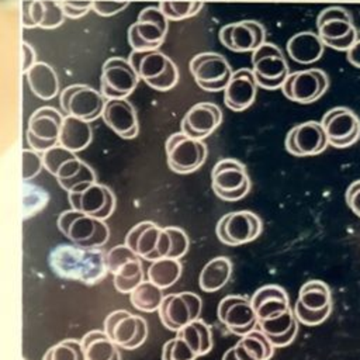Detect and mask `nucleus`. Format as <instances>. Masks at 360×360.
Here are the masks:
<instances>
[{
  "mask_svg": "<svg viewBox=\"0 0 360 360\" xmlns=\"http://www.w3.org/2000/svg\"><path fill=\"white\" fill-rule=\"evenodd\" d=\"M48 263L58 277L84 284L101 281L108 271L105 253L101 249L69 243L55 246L49 252Z\"/></svg>",
  "mask_w": 360,
  "mask_h": 360,
  "instance_id": "obj_1",
  "label": "nucleus"
},
{
  "mask_svg": "<svg viewBox=\"0 0 360 360\" xmlns=\"http://www.w3.org/2000/svg\"><path fill=\"white\" fill-rule=\"evenodd\" d=\"M44 167L58 180L59 186L70 191L79 184L97 181L94 170L75 152L62 145H56L42 153Z\"/></svg>",
  "mask_w": 360,
  "mask_h": 360,
  "instance_id": "obj_2",
  "label": "nucleus"
},
{
  "mask_svg": "<svg viewBox=\"0 0 360 360\" xmlns=\"http://www.w3.org/2000/svg\"><path fill=\"white\" fill-rule=\"evenodd\" d=\"M128 59L139 79L153 90L167 91L179 82V69L176 63L159 49L132 51Z\"/></svg>",
  "mask_w": 360,
  "mask_h": 360,
  "instance_id": "obj_3",
  "label": "nucleus"
},
{
  "mask_svg": "<svg viewBox=\"0 0 360 360\" xmlns=\"http://www.w3.org/2000/svg\"><path fill=\"white\" fill-rule=\"evenodd\" d=\"M58 228L73 245L100 248L110 238V229L103 219L76 210L63 211L58 217Z\"/></svg>",
  "mask_w": 360,
  "mask_h": 360,
  "instance_id": "obj_4",
  "label": "nucleus"
},
{
  "mask_svg": "<svg viewBox=\"0 0 360 360\" xmlns=\"http://www.w3.org/2000/svg\"><path fill=\"white\" fill-rule=\"evenodd\" d=\"M125 245L148 262L169 257L172 252V239L167 226L160 228L152 221H143L132 226L125 236Z\"/></svg>",
  "mask_w": 360,
  "mask_h": 360,
  "instance_id": "obj_5",
  "label": "nucleus"
},
{
  "mask_svg": "<svg viewBox=\"0 0 360 360\" xmlns=\"http://www.w3.org/2000/svg\"><path fill=\"white\" fill-rule=\"evenodd\" d=\"M252 72L257 86L266 90L281 89L290 75L283 51L271 42H264L252 52Z\"/></svg>",
  "mask_w": 360,
  "mask_h": 360,
  "instance_id": "obj_6",
  "label": "nucleus"
},
{
  "mask_svg": "<svg viewBox=\"0 0 360 360\" xmlns=\"http://www.w3.org/2000/svg\"><path fill=\"white\" fill-rule=\"evenodd\" d=\"M165 152L169 169L179 174H187L197 170L207 158L205 143L181 131L172 134L166 139Z\"/></svg>",
  "mask_w": 360,
  "mask_h": 360,
  "instance_id": "obj_7",
  "label": "nucleus"
},
{
  "mask_svg": "<svg viewBox=\"0 0 360 360\" xmlns=\"http://www.w3.org/2000/svg\"><path fill=\"white\" fill-rule=\"evenodd\" d=\"M211 187L217 197L225 201L243 198L250 190L246 166L236 159H221L211 172Z\"/></svg>",
  "mask_w": 360,
  "mask_h": 360,
  "instance_id": "obj_8",
  "label": "nucleus"
},
{
  "mask_svg": "<svg viewBox=\"0 0 360 360\" xmlns=\"http://www.w3.org/2000/svg\"><path fill=\"white\" fill-rule=\"evenodd\" d=\"M68 200L72 210L84 212L98 219L111 217L115 208V195L110 187L97 181L83 183L68 191Z\"/></svg>",
  "mask_w": 360,
  "mask_h": 360,
  "instance_id": "obj_9",
  "label": "nucleus"
},
{
  "mask_svg": "<svg viewBox=\"0 0 360 360\" xmlns=\"http://www.w3.org/2000/svg\"><path fill=\"white\" fill-rule=\"evenodd\" d=\"M188 69L198 87L205 91H224L233 73L226 58L217 52L194 55Z\"/></svg>",
  "mask_w": 360,
  "mask_h": 360,
  "instance_id": "obj_10",
  "label": "nucleus"
},
{
  "mask_svg": "<svg viewBox=\"0 0 360 360\" xmlns=\"http://www.w3.org/2000/svg\"><path fill=\"white\" fill-rule=\"evenodd\" d=\"M139 76L129 59L122 56L108 58L101 68L100 91L108 98H127L138 86Z\"/></svg>",
  "mask_w": 360,
  "mask_h": 360,
  "instance_id": "obj_11",
  "label": "nucleus"
},
{
  "mask_svg": "<svg viewBox=\"0 0 360 360\" xmlns=\"http://www.w3.org/2000/svg\"><path fill=\"white\" fill-rule=\"evenodd\" d=\"M63 115L53 107L37 108L28 120L27 142L31 149L41 153L59 145Z\"/></svg>",
  "mask_w": 360,
  "mask_h": 360,
  "instance_id": "obj_12",
  "label": "nucleus"
},
{
  "mask_svg": "<svg viewBox=\"0 0 360 360\" xmlns=\"http://www.w3.org/2000/svg\"><path fill=\"white\" fill-rule=\"evenodd\" d=\"M104 332L120 347L132 350L139 347L148 338V323L127 309H117L104 321Z\"/></svg>",
  "mask_w": 360,
  "mask_h": 360,
  "instance_id": "obj_13",
  "label": "nucleus"
},
{
  "mask_svg": "<svg viewBox=\"0 0 360 360\" xmlns=\"http://www.w3.org/2000/svg\"><path fill=\"white\" fill-rule=\"evenodd\" d=\"M107 98L101 91L87 84H72L62 90L59 104L66 115L77 117L86 121L97 120L104 110Z\"/></svg>",
  "mask_w": 360,
  "mask_h": 360,
  "instance_id": "obj_14",
  "label": "nucleus"
},
{
  "mask_svg": "<svg viewBox=\"0 0 360 360\" xmlns=\"http://www.w3.org/2000/svg\"><path fill=\"white\" fill-rule=\"evenodd\" d=\"M202 308V301L195 292L184 291L169 294L163 298L159 308L162 323L173 332L180 330L187 323L198 319Z\"/></svg>",
  "mask_w": 360,
  "mask_h": 360,
  "instance_id": "obj_15",
  "label": "nucleus"
},
{
  "mask_svg": "<svg viewBox=\"0 0 360 360\" xmlns=\"http://www.w3.org/2000/svg\"><path fill=\"white\" fill-rule=\"evenodd\" d=\"M328 86V75L322 69L311 68L290 73L281 86V91L291 101L308 104L322 97Z\"/></svg>",
  "mask_w": 360,
  "mask_h": 360,
  "instance_id": "obj_16",
  "label": "nucleus"
},
{
  "mask_svg": "<svg viewBox=\"0 0 360 360\" xmlns=\"http://www.w3.org/2000/svg\"><path fill=\"white\" fill-rule=\"evenodd\" d=\"M218 239L229 246L243 245L255 240L262 232V221L252 211L228 212L217 224Z\"/></svg>",
  "mask_w": 360,
  "mask_h": 360,
  "instance_id": "obj_17",
  "label": "nucleus"
},
{
  "mask_svg": "<svg viewBox=\"0 0 360 360\" xmlns=\"http://www.w3.org/2000/svg\"><path fill=\"white\" fill-rule=\"evenodd\" d=\"M218 319L233 335L243 336L257 328V316L246 295H226L217 308Z\"/></svg>",
  "mask_w": 360,
  "mask_h": 360,
  "instance_id": "obj_18",
  "label": "nucleus"
},
{
  "mask_svg": "<svg viewBox=\"0 0 360 360\" xmlns=\"http://www.w3.org/2000/svg\"><path fill=\"white\" fill-rule=\"evenodd\" d=\"M329 145L347 148L360 138V120L347 107H335L326 111L321 120Z\"/></svg>",
  "mask_w": 360,
  "mask_h": 360,
  "instance_id": "obj_19",
  "label": "nucleus"
},
{
  "mask_svg": "<svg viewBox=\"0 0 360 360\" xmlns=\"http://www.w3.org/2000/svg\"><path fill=\"white\" fill-rule=\"evenodd\" d=\"M218 37L229 51L253 52L266 42V30L256 20H240L224 25Z\"/></svg>",
  "mask_w": 360,
  "mask_h": 360,
  "instance_id": "obj_20",
  "label": "nucleus"
},
{
  "mask_svg": "<svg viewBox=\"0 0 360 360\" xmlns=\"http://www.w3.org/2000/svg\"><path fill=\"white\" fill-rule=\"evenodd\" d=\"M285 149L294 156H312L323 152L329 145L321 122L305 121L294 125L285 136Z\"/></svg>",
  "mask_w": 360,
  "mask_h": 360,
  "instance_id": "obj_21",
  "label": "nucleus"
},
{
  "mask_svg": "<svg viewBox=\"0 0 360 360\" xmlns=\"http://www.w3.org/2000/svg\"><path fill=\"white\" fill-rule=\"evenodd\" d=\"M221 121V108L211 101H201L187 110L181 120L180 131L191 138L202 141L219 127Z\"/></svg>",
  "mask_w": 360,
  "mask_h": 360,
  "instance_id": "obj_22",
  "label": "nucleus"
},
{
  "mask_svg": "<svg viewBox=\"0 0 360 360\" xmlns=\"http://www.w3.org/2000/svg\"><path fill=\"white\" fill-rule=\"evenodd\" d=\"M257 83L252 69L240 68L235 70L224 90L225 105L232 111H243L256 100Z\"/></svg>",
  "mask_w": 360,
  "mask_h": 360,
  "instance_id": "obj_23",
  "label": "nucleus"
},
{
  "mask_svg": "<svg viewBox=\"0 0 360 360\" xmlns=\"http://www.w3.org/2000/svg\"><path fill=\"white\" fill-rule=\"evenodd\" d=\"M66 15L56 0H27L22 3L21 21L25 28L52 30L65 21Z\"/></svg>",
  "mask_w": 360,
  "mask_h": 360,
  "instance_id": "obj_24",
  "label": "nucleus"
},
{
  "mask_svg": "<svg viewBox=\"0 0 360 360\" xmlns=\"http://www.w3.org/2000/svg\"><path fill=\"white\" fill-rule=\"evenodd\" d=\"M101 117L118 136L132 139L138 135V115L127 98H108Z\"/></svg>",
  "mask_w": 360,
  "mask_h": 360,
  "instance_id": "obj_25",
  "label": "nucleus"
},
{
  "mask_svg": "<svg viewBox=\"0 0 360 360\" xmlns=\"http://www.w3.org/2000/svg\"><path fill=\"white\" fill-rule=\"evenodd\" d=\"M253 309L259 321L281 315L291 308L285 290L277 284H267L255 291L250 297Z\"/></svg>",
  "mask_w": 360,
  "mask_h": 360,
  "instance_id": "obj_26",
  "label": "nucleus"
},
{
  "mask_svg": "<svg viewBox=\"0 0 360 360\" xmlns=\"http://www.w3.org/2000/svg\"><path fill=\"white\" fill-rule=\"evenodd\" d=\"M257 328L270 339L274 347H284L292 343L298 332V321L292 308L278 316L259 321Z\"/></svg>",
  "mask_w": 360,
  "mask_h": 360,
  "instance_id": "obj_27",
  "label": "nucleus"
},
{
  "mask_svg": "<svg viewBox=\"0 0 360 360\" xmlns=\"http://www.w3.org/2000/svg\"><path fill=\"white\" fill-rule=\"evenodd\" d=\"M325 49V44L318 35L312 31H301L294 34L287 41V53L288 56L301 65H309L316 62Z\"/></svg>",
  "mask_w": 360,
  "mask_h": 360,
  "instance_id": "obj_28",
  "label": "nucleus"
},
{
  "mask_svg": "<svg viewBox=\"0 0 360 360\" xmlns=\"http://www.w3.org/2000/svg\"><path fill=\"white\" fill-rule=\"evenodd\" d=\"M316 28L318 35L323 41L325 46L338 51H349L350 46L359 39L353 21L340 18L328 20L321 24H316Z\"/></svg>",
  "mask_w": 360,
  "mask_h": 360,
  "instance_id": "obj_29",
  "label": "nucleus"
},
{
  "mask_svg": "<svg viewBox=\"0 0 360 360\" xmlns=\"http://www.w3.org/2000/svg\"><path fill=\"white\" fill-rule=\"evenodd\" d=\"M30 90L41 100H52L59 93V79L55 69L46 62H35L24 73Z\"/></svg>",
  "mask_w": 360,
  "mask_h": 360,
  "instance_id": "obj_30",
  "label": "nucleus"
},
{
  "mask_svg": "<svg viewBox=\"0 0 360 360\" xmlns=\"http://www.w3.org/2000/svg\"><path fill=\"white\" fill-rule=\"evenodd\" d=\"M91 139L93 129L89 121L72 115H65L60 128L59 145L76 153L86 149L90 145Z\"/></svg>",
  "mask_w": 360,
  "mask_h": 360,
  "instance_id": "obj_31",
  "label": "nucleus"
},
{
  "mask_svg": "<svg viewBox=\"0 0 360 360\" xmlns=\"http://www.w3.org/2000/svg\"><path fill=\"white\" fill-rule=\"evenodd\" d=\"M167 35V30L149 21L136 20L128 28V42L132 51L159 49Z\"/></svg>",
  "mask_w": 360,
  "mask_h": 360,
  "instance_id": "obj_32",
  "label": "nucleus"
},
{
  "mask_svg": "<svg viewBox=\"0 0 360 360\" xmlns=\"http://www.w3.org/2000/svg\"><path fill=\"white\" fill-rule=\"evenodd\" d=\"M233 350L239 360H269L274 353V346L260 329H253L236 342Z\"/></svg>",
  "mask_w": 360,
  "mask_h": 360,
  "instance_id": "obj_33",
  "label": "nucleus"
},
{
  "mask_svg": "<svg viewBox=\"0 0 360 360\" xmlns=\"http://www.w3.org/2000/svg\"><path fill=\"white\" fill-rule=\"evenodd\" d=\"M80 342L86 360H121L117 345L104 330H90Z\"/></svg>",
  "mask_w": 360,
  "mask_h": 360,
  "instance_id": "obj_34",
  "label": "nucleus"
},
{
  "mask_svg": "<svg viewBox=\"0 0 360 360\" xmlns=\"http://www.w3.org/2000/svg\"><path fill=\"white\" fill-rule=\"evenodd\" d=\"M232 274V263L228 257L218 256L211 259L201 270L198 284L205 292H214L221 290Z\"/></svg>",
  "mask_w": 360,
  "mask_h": 360,
  "instance_id": "obj_35",
  "label": "nucleus"
},
{
  "mask_svg": "<svg viewBox=\"0 0 360 360\" xmlns=\"http://www.w3.org/2000/svg\"><path fill=\"white\" fill-rule=\"evenodd\" d=\"M294 305L307 311H323L326 308H330L332 295L328 284L321 280L307 281L300 288L298 298Z\"/></svg>",
  "mask_w": 360,
  "mask_h": 360,
  "instance_id": "obj_36",
  "label": "nucleus"
},
{
  "mask_svg": "<svg viewBox=\"0 0 360 360\" xmlns=\"http://www.w3.org/2000/svg\"><path fill=\"white\" fill-rule=\"evenodd\" d=\"M194 352L197 357L207 354L214 345L211 328L201 319H195L176 332Z\"/></svg>",
  "mask_w": 360,
  "mask_h": 360,
  "instance_id": "obj_37",
  "label": "nucleus"
},
{
  "mask_svg": "<svg viewBox=\"0 0 360 360\" xmlns=\"http://www.w3.org/2000/svg\"><path fill=\"white\" fill-rule=\"evenodd\" d=\"M148 280L160 287L162 290L172 287L181 276V263L179 259L162 257L155 262L148 269Z\"/></svg>",
  "mask_w": 360,
  "mask_h": 360,
  "instance_id": "obj_38",
  "label": "nucleus"
},
{
  "mask_svg": "<svg viewBox=\"0 0 360 360\" xmlns=\"http://www.w3.org/2000/svg\"><path fill=\"white\" fill-rule=\"evenodd\" d=\"M162 288L153 284L150 280H143L134 291L129 292V301L135 309L143 312L159 311L163 301Z\"/></svg>",
  "mask_w": 360,
  "mask_h": 360,
  "instance_id": "obj_39",
  "label": "nucleus"
},
{
  "mask_svg": "<svg viewBox=\"0 0 360 360\" xmlns=\"http://www.w3.org/2000/svg\"><path fill=\"white\" fill-rule=\"evenodd\" d=\"M112 276V283L117 291L129 294L143 281V269L141 257L129 260L128 263L121 266Z\"/></svg>",
  "mask_w": 360,
  "mask_h": 360,
  "instance_id": "obj_40",
  "label": "nucleus"
},
{
  "mask_svg": "<svg viewBox=\"0 0 360 360\" xmlns=\"http://www.w3.org/2000/svg\"><path fill=\"white\" fill-rule=\"evenodd\" d=\"M49 201V194L46 190L37 184L24 183L22 184V218L28 219L44 210Z\"/></svg>",
  "mask_w": 360,
  "mask_h": 360,
  "instance_id": "obj_41",
  "label": "nucleus"
},
{
  "mask_svg": "<svg viewBox=\"0 0 360 360\" xmlns=\"http://www.w3.org/2000/svg\"><path fill=\"white\" fill-rule=\"evenodd\" d=\"M169 21H180L195 15L204 3L198 0H163L158 4Z\"/></svg>",
  "mask_w": 360,
  "mask_h": 360,
  "instance_id": "obj_42",
  "label": "nucleus"
},
{
  "mask_svg": "<svg viewBox=\"0 0 360 360\" xmlns=\"http://www.w3.org/2000/svg\"><path fill=\"white\" fill-rule=\"evenodd\" d=\"M42 360H86L82 342L76 339H65L49 347Z\"/></svg>",
  "mask_w": 360,
  "mask_h": 360,
  "instance_id": "obj_43",
  "label": "nucleus"
},
{
  "mask_svg": "<svg viewBox=\"0 0 360 360\" xmlns=\"http://www.w3.org/2000/svg\"><path fill=\"white\" fill-rule=\"evenodd\" d=\"M197 356L191 347L180 338L174 336L169 339L162 349V360H195Z\"/></svg>",
  "mask_w": 360,
  "mask_h": 360,
  "instance_id": "obj_44",
  "label": "nucleus"
},
{
  "mask_svg": "<svg viewBox=\"0 0 360 360\" xmlns=\"http://www.w3.org/2000/svg\"><path fill=\"white\" fill-rule=\"evenodd\" d=\"M139 259V256L125 243L124 245H117L114 248H111L107 253H105V260H107V267L110 273H115L121 266H124L125 263H128L129 260H135Z\"/></svg>",
  "mask_w": 360,
  "mask_h": 360,
  "instance_id": "obj_45",
  "label": "nucleus"
},
{
  "mask_svg": "<svg viewBox=\"0 0 360 360\" xmlns=\"http://www.w3.org/2000/svg\"><path fill=\"white\" fill-rule=\"evenodd\" d=\"M22 158V180H30L35 177L41 169L44 167L42 155L38 150L34 149H22L21 153Z\"/></svg>",
  "mask_w": 360,
  "mask_h": 360,
  "instance_id": "obj_46",
  "label": "nucleus"
},
{
  "mask_svg": "<svg viewBox=\"0 0 360 360\" xmlns=\"http://www.w3.org/2000/svg\"><path fill=\"white\" fill-rule=\"evenodd\" d=\"M292 311H294V315H295L298 322H301L307 326H315V325H319V323H322L323 321L328 319V316L330 315L332 307L326 308L323 311H307L304 308H300V307L294 305Z\"/></svg>",
  "mask_w": 360,
  "mask_h": 360,
  "instance_id": "obj_47",
  "label": "nucleus"
},
{
  "mask_svg": "<svg viewBox=\"0 0 360 360\" xmlns=\"http://www.w3.org/2000/svg\"><path fill=\"white\" fill-rule=\"evenodd\" d=\"M129 6L127 0H93L91 10L103 17H110L124 11Z\"/></svg>",
  "mask_w": 360,
  "mask_h": 360,
  "instance_id": "obj_48",
  "label": "nucleus"
},
{
  "mask_svg": "<svg viewBox=\"0 0 360 360\" xmlns=\"http://www.w3.org/2000/svg\"><path fill=\"white\" fill-rule=\"evenodd\" d=\"M68 18H82L91 10L93 0H59Z\"/></svg>",
  "mask_w": 360,
  "mask_h": 360,
  "instance_id": "obj_49",
  "label": "nucleus"
},
{
  "mask_svg": "<svg viewBox=\"0 0 360 360\" xmlns=\"http://www.w3.org/2000/svg\"><path fill=\"white\" fill-rule=\"evenodd\" d=\"M136 20H139V21H149V22L158 24L162 28L169 31V20L165 15V13L160 10L159 6H149V7L142 8L141 13L138 14Z\"/></svg>",
  "mask_w": 360,
  "mask_h": 360,
  "instance_id": "obj_50",
  "label": "nucleus"
},
{
  "mask_svg": "<svg viewBox=\"0 0 360 360\" xmlns=\"http://www.w3.org/2000/svg\"><path fill=\"white\" fill-rule=\"evenodd\" d=\"M336 18L352 21V15H350L349 10H346L345 7H340V6H329V7L323 8V10L318 14V17H316V24H321V22L328 21V20H336Z\"/></svg>",
  "mask_w": 360,
  "mask_h": 360,
  "instance_id": "obj_51",
  "label": "nucleus"
},
{
  "mask_svg": "<svg viewBox=\"0 0 360 360\" xmlns=\"http://www.w3.org/2000/svg\"><path fill=\"white\" fill-rule=\"evenodd\" d=\"M345 200H346V204L349 205V208L360 218V180L353 181L347 187Z\"/></svg>",
  "mask_w": 360,
  "mask_h": 360,
  "instance_id": "obj_52",
  "label": "nucleus"
},
{
  "mask_svg": "<svg viewBox=\"0 0 360 360\" xmlns=\"http://www.w3.org/2000/svg\"><path fill=\"white\" fill-rule=\"evenodd\" d=\"M35 62H37L35 49L28 42L24 41L22 42V73H25Z\"/></svg>",
  "mask_w": 360,
  "mask_h": 360,
  "instance_id": "obj_53",
  "label": "nucleus"
},
{
  "mask_svg": "<svg viewBox=\"0 0 360 360\" xmlns=\"http://www.w3.org/2000/svg\"><path fill=\"white\" fill-rule=\"evenodd\" d=\"M346 52L349 63H352L354 68H360V38Z\"/></svg>",
  "mask_w": 360,
  "mask_h": 360,
  "instance_id": "obj_54",
  "label": "nucleus"
},
{
  "mask_svg": "<svg viewBox=\"0 0 360 360\" xmlns=\"http://www.w3.org/2000/svg\"><path fill=\"white\" fill-rule=\"evenodd\" d=\"M222 360H239L238 357H236V354H235V350H233V346L232 347H229L225 353H224V356H222Z\"/></svg>",
  "mask_w": 360,
  "mask_h": 360,
  "instance_id": "obj_55",
  "label": "nucleus"
},
{
  "mask_svg": "<svg viewBox=\"0 0 360 360\" xmlns=\"http://www.w3.org/2000/svg\"><path fill=\"white\" fill-rule=\"evenodd\" d=\"M22 360H25V359H22Z\"/></svg>",
  "mask_w": 360,
  "mask_h": 360,
  "instance_id": "obj_56",
  "label": "nucleus"
}]
</instances>
